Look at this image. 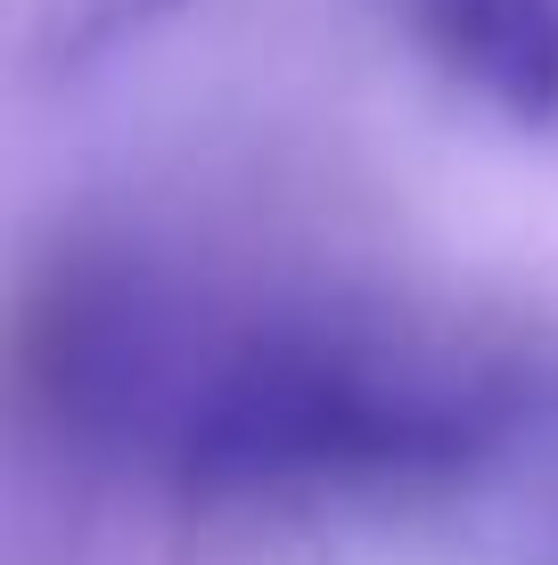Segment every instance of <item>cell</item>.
Returning <instances> with one entry per match:
<instances>
[{
  "mask_svg": "<svg viewBox=\"0 0 558 565\" xmlns=\"http://www.w3.org/2000/svg\"><path fill=\"white\" fill-rule=\"evenodd\" d=\"M411 25L509 124H558V0H411Z\"/></svg>",
  "mask_w": 558,
  "mask_h": 565,
  "instance_id": "cell-2",
  "label": "cell"
},
{
  "mask_svg": "<svg viewBox=\"0 0 558 565\" xmlns=\"http://www.w3.org/2000/svg\"><path fill=\"white\" fill-rule=\"evenodd\" d=\"M33 369L74 435L198 500L435 492L502 459L543 402L509 361L387 311L214 296L157 270L57 287Z\"/></svg>",
  "mask_w": 558,
  "mask_h": 565,
  "instance_id": "cell-1",
  "label": "cell"
}]
</instances>
